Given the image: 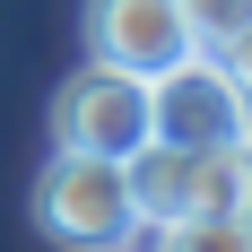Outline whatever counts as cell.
<instances>
[{
    "label": "cell",
    "mask_w": 252,
    "mask_h": 252,
    "mask_svg": "<svg viewBox=\"0 0 252 252\" xmlns=\"http://www.w3.org/2000/svg\"><path fill=\"white\" fill-rule=\"evenodd\" d=\"M174 52H191V26H183L174 0H87V61H113V70H165Z\"/></svg>",
    "instance_id": "cell-5"
},
{
    "label": "cell",
    "mask_w": 252,
    "mask_h": 252,
    "mask_svg": "<svg viewBox=\"0 0 252 252\" xmlns=\"http://www.w3.org/2000/svg\"><path fill=\"white\" fill-rule=\"evenodd\" d=\"M174 9H183V26H191V44H209V52H226L252 26V0H174Z\"/></svg>",
    "instance_id": "cell-7"
},
{
    "label": "cell",
    "mask_w": 252,
    "mask_h": 252,
    "mask_svg": "<svg viewBox=\"0 0 252 252\" xmlns=\"http://www.w3.org/2000/svg\"><path fill=\"white\" fill-rule=\"evenodd\" d=\"M148 252H252V209L244 218H174V226H148Z\"/></svg>",
    "instance_id": "cell-6"
},
{
    "label": "cell",
    "mask_w": 252,
    "mask_h": 252,
    "mask_svg": "<svg viewBox=\"0 0 252 252\" xmlns=\"http://www.w3.org/2000/svg\"><path fill=\"white\" fill-rule=\"evenodd\" d=\"M130 200H139V235L174 226V218H244L252 209V139H218V148H148L130 157Z\"/></svg>",
    "instance_id": "cell-1"
},
{
    "label": "cell",
    "mask_w": 252,
    "mask_h": 252,
    "mask_svg": "<svg viewBox=\"0 0 252 252\" xmlns=\"http://www.w3.org/2000/svg\"><path fill=\"white\" fill-rule=\"evenodd\" d=\"M35 226L61 252H130V235H139L130 165L122 157H87V148H52L44 183H35Z\"/></svg>",
    "instance_id": "cell-2"
},
{
    "label": "cell",
    "mask_w": 252,
    "mask_h": 252,
    "mask_svg": "<svg viewBox=\"0 0 252 252\" xmlns=\"http://www.w3.org/2000/svg\"><path fill=\"white\" fill-rule=\"evenodd\" d=\"M235 87H244V139H252V78H235Z\"/></svg>",
    "instance_id": "cell-9"
},
{
    "label": "cell",
    "mask_w": 252,
    "mask_h": 252,
    "mask_svg": "<svg viewBox=\"0 0 252 252\" xmlns=\"http://www.w3.org/2000/svg\"><path fill=\"white\" fill-rule=\"evenodd\" d=\"M148 122L165 148H218V139H244V87H235L226 52H174L165 70H148Z\"/></svg>",
    "instance_id": "cell-4"
},
{
    "label": "cell",
    "mask_w": 252,
    "mask_h": 252,
    "mask_svg": "<svg viewBox=\"0 0 252 252\" xmlns=\"http://www.w3.org/2000/svg\"><path fill=\"white\" fill-rule=\"evenodd\" d=\"M226 70H235V78H252V26H244V35L226 44Z\"/></svg>",
    "instance_id": "cell-8"
},
{
    "label": "cell",
    "mask_w": 252,
    "mask_h": 252,
    "mask_svg": "<svg viewBox=\"0 0 252 252\" xmlns=\"http://www.w3.org/2000/svg\"><path fill=\"white\" fill-rule=\"evenodd\" d=\"M157 139L148 122V78L139 70H113V61H87L78 78H61L52 96V148H87V157H139Z\"/></svg>",
    "instance_id": "cell-3"
}]
</instances>
